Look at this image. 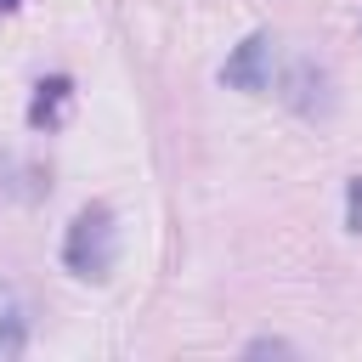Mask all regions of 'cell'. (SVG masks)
Wrapping results in <instances>:
<instances>
[{
  "label": "cell",
  "mask_w": 362,
  "mask_h": 362,
  "mask_svg": "<svg viewBox=\"0 0 362 362\" xmlns=\"http://www.w3.org/2000/svg\"><path fill=\"white\" fill-rule=\"evenodd\" d=\"M113 260H119V226H113V209L90 204L68 221V238H62V266L85 283H107L113 277Z\"/></svg>",
  "instance_id": "obj_1"
},
{
  "label": "cell",
  "mask_w": 362,
  "mask_h": 362,
  "mask_svg": "<svg viewBox=\"0 0 362 362\" xmlns=\"http://www.w3.org/2000/svg\"><path fill=\"white\" fill-rule=\"evenodd\" d=\"M221 85L243 90V96H260L272 85V34H249L226 62H221Z\"/></svg>",
  "instance_id": "obj_2"
},
{
  "label": "cell",
  "mask_w": 362,
  "mask_h": 362,
  "mask_svg": "<svg viewBox=\"0 0 362 362\" xmlns=\"http://www.w3.org/2000/svg\"><path fill=\"white\" fill-rule=\"evenodd\" d=\"M74 113V79L68 74H51L34 85V102H28V124L34 130H62Z\"/></svg>",
  "instance_id": "obj_3"
},
{
  "label": "cell",
  "mask_w": 362,
  "mask_h": 362,
  "mask_svg": "<svg viewBox=\"0 0 362 362\" xmlns=\"http://www.w3.org/2000/svg\"><path fill=\"white\" fill-rule=\"evenodd\" d=\"M23 345H28V305L11 283H0V362L23 356Z\"/></svg>",
  "instance_id": "obj_4"
},
{
  "label": "cell",
  "mask_w": 362,
  "mask_h": 362,
  "mask_svg": "<svg viewBox=\"0 0 362 362\" xmlns=\"http://www.w3.org/2000/svg\"><path fill=\"white\" fill-rule=\"evenodd\" d=\"M322 85H328V79H322V68H311V62H300L283 96H288V107H300V113H322V107H328V96H322Z\"/></svg>",
  "instance_id": "obj_5"
},
{
  "label": "cell",
  "mask_w": 362,
  "mask_h": 362,
  "mask_svg": "<svg viewBox=\"0 0 362 362\" xmlns=\"http://www.w3.org/2000/svg\"><path fill=\"white\" fill-rule=\"evenodd\" d=\"M345 226H351V232H362V175L345 187Z\"/></svg>",
  "instance_id": "obj_6"
},
{
  "label": "cell",
  "mask_w": 362,
  "mask_h": 362,
  "mask_svg": "<svg viewBox=\"0 0 362 362\" xmlns=\"http://www.w3.org/2000/svg\"><path fill=\"white\" fill-rule=\"evenodd\" d=\"M266 351H288V345H283V339H255V345H249V356H266Z\"/></svg>",
  "instance_id": "obj_7"
},
{
  "label": "cell",
  "mask_w": 362,
  "mask_h": 362,
  "mask_svg": "<svg viewBox=\"0 0 362 362\" xmlns=\"http://www.w3.org/2000/svg\"><path fill=\"white\" fill-rule=\"evenodd\" d=\"M17 6H23V0H0V11H17Z\"/></svg>",
  "instance_id": "obj_8"
}]
</instances>
